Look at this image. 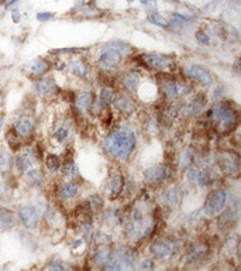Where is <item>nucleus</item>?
<instances>
[{
	"label": "nucleus",
	"instance_id": "nucleus-1",
	"mask_svg": "<svg viewBox=\"0 0 241 271\" xmlns=\"http://www.w3.org/2000/svg\"><path fill=\"white\" fill-rule=\"evenodd\" d=\"M136 143L137 141H136L134 133L129 127H121L106 137V140L103 143V147L111 157L119 160H127L136 149Z\"/></svg>",
	"mask_w": 241,
	"mask_h": 271
},
{
	"label": "nucleus",
	"instance_id": "nucleus-2",
	"mask_svg": "<svg viewBox=\"0 0 241 271\" xmlns=\"http://www.w3.org/2000/svg\"><path fill=\"white\" fill-rule=\"evenodd\" d=\"M130 53V47L126 44H107L103 48L97 64L102 69H111L121 61V58Z\"/></svg>",
	"mask_w": 241,
	"mask_h": 271
},
{
	"label": "nucleus",
	"instance_id": "nucleus-3",
	"mask_svg": "<svg viewBox=\"0 0 241 271\" xmlns=\"http://www.w3.org/2000/svg\"><path fill=\"white\" fill-rule=\"evenodd\" d=\"M212 113L216 116L217 122H220V124H222L226 130L233 129V127L237 124V122H239L237 113H236V110L230 106V103L219 102L214 106V109L212 110Z\"/></svg>",
	"mask_w": 241,
	"mask_h": 271
},
{
	"label": "nucleus",
	"instance_id": "nucleus-4",
	"mask_svg": "<svg viewBox=\"0 0 241 271\" xmlns=\"http://www.w3.org/2000/svg\"><path fill=\"white\" fill-rule=\"evenodd\" d=\"M226 201H227V194L222 189L210 192L206 199V204H204V214L209 216L219 215L224 209Z\"/></svg>",
	"mask_w": 241,
	"mask_h": 271
},
{
	"label": "nucleus",
	"instance_id": "nucleus-5",
	"mask_svg": "<svg viewBox=\"0 0 241 271\" xmlns=\"http://www.w3.org/2000/svg\"><path fill=\"white\" fill-rule=\"evenodd\" d=\"M217 163L220 165V168L226 172V174H237L239 169H240V160L239 156L234 154V153H222L217 159Z\"/></svg>",
	"mask_w": 241,
	"mask_h": 271
},
{
	"label": "nucleus",
	"instance_id": "nucleus-6",
	"mask_svg": "<svg viewBox=\"0 0 241 271\" xmlns=\"http://www.w3.org/2000/svg\"><path fill=\"white\" fill-rule=\"evenodd\" d=\"M19 219L27 229H36L40 220L37 211L33 206H21L19 209Z\"/></svg>",
	"mask_w": 241,
	"mask_h": 271
},
{
	"label": "nucleus",
	"instance_id": "nucleus-7",
	"mask_svg": "<svg viewBox=\"0 0 241 271\" xmlns=\"http://www.w3.org/2000/svg\"><path fill=\"white\" fill-rule=\"evenodd\" d=\"M186 75H188L191 79L197 81V82H200V84H203V85H207V86L213 84V78H212V75L209 74V72L204 69L203 66H200V65L189 66V68L186 69Z\"/></svg>",
	"mask_w": 241,
	"mask_h": 271
},
{
	"label": "nucleus",
	"instance_id": "nucleus-8",
	"mask_svg": "<svg viewBox=\"0 0 241 271\" xmlns=\"http://www.w3.org/2000/svg\"><path fill=\"white\" fill-rule=\"evenodd\" d=\"M145 64L152 69H165L172 65V59L167 55H159V54H148L144 55Z\"/></svg>",
	"mask_w": 241,
	"mask_h": 271
},
{
	"label": "nucleus",
	"instance_id": "nucleus-9",
	"mask_svg": "<svg viewBox=\"0 0 241 271\" xmlns=\"http://www.w3.org/2000/svg\"><path fill=\"white\" fill-rule=\"evenodd\" d=\"M116 254L119 257L121 270H129L134 269V262H136V254L130 247H119L116 250Z\"/></svg>",
	"mask_w": 241,
	"mask_h": 271
},
{
	"label": "nucleus",
	"instance_id": "nucleus-10",
	"mask_svg": "<svg viewBox=\"0 0 241 271\" xmlns=\"http://www.w3.org/2000/svg\"><path fill=\"white\" fill-rule=\"evenodd\" d=\"M34 89L40 96H51L58 91V86L52 78H43L34 84Z\"/></svg>",
	"mask_w": 241,
	"mask_h": 271
},
{
	"label": "nucleus",
	"instance_id": "nucleus-11",
	"mask_svg": "<svg viewBox=\"0 0 241 271\" xmlns=\"http://www.w3.org/2000/svg\"><path fill=\"white\" fill-rule=\"evenodd\" d=\"M167 177V168L164 165H154L144 171V179L147 184H157Z\"/></svg>",
	"mask_w": 241,
	"mask_h": 271
},
{
	"label": "nucleus",
	"instance_id": "nucleus-12",
	"mask_svg": "<svg viewBox=\"0 0 241 271\" xmlns=\"http://www.w3.org/2000/svg\"><path fill=\"white\" fill-rule=\"evenodd\" d=\"M151 253L155 259H159V260H165L171 256L172 253V249L171 246L165 242H155V243L151 244Z\"/></svg>",
	"mask_w": 241,
	"mask_h": 271
},
{
	"label": "nucleus",
	"instance_id": "nucleus-13",
	"mask_svg": "<svg viewBox=\"0 0 241 271\" xmlns=\"http://www.w3.org/2000/svg\"><path fill=\"white\" fill-rule=\"evenodd\" d=\"M14 130L17 134H20L21 137H28L31 136V133L34 131V124L28 119V117H21L17 120V123L14 124Z\"/></svg>",
	"mask_w": 241,
	"mask_h": 271
},
{
	"label": "nucleus",
	"instance_id": "nucleus-14",
	"mask_svg": "<svg viewBox=\"0 0 241 271\" xmlns=\"http://www.w3.org/2000/svg\"><path fill=\"white\" fill-rule=\"evenodd\" d=\"M16 167L19 169L21 174H31L33 171H34V164H33V161L31 159L28 157L27 154H21L19 157H16Z\"/></svg>",
	"mask_w": 241,
	"mask_h": 271
},
{
	"label": "nucleus",
	"instance_id": "nucleus-15",
	"mask_svg": "<svg viewBox=\"0 0 241 271\" xmlns=\"http://www.w3.org/2000/svg\"><path fill=\"white\" fill-rule=\"evenodd\" d=\"M116 108L117 110H120L121 113H126V114H131V113L136 112L137 106L134 105V102L129 99L127 96H121L120 99L116 101Z\"/></svg>",
	"mask_w": 241,
	"mask_h": 271
},
{
	"label": "nucleus",
	"instance_id": "nucleus-16",
	"mask_svg": "<svg viewBox=\"0 0 241 271\" xmlns=\"http://www.w3.org/2000/svg\"><path fill=\"white\" fill-rule=\"evenodd\" d=\"M204 105H206V98H204V95H197L195 99L189 103V106H188V113H189V114H197V113H200L203 110Z\"/></svg>",
	"mask_w": 241,
	"mask_h": 271
},
{
	"label": "nucleus",
	"instance_id": "nucleus-17",
	"mask_svg": "<svg viewBox=\"0 0 241 271\" xmlns=\"http://www.w3.org/2000/svg\"><path fill=\"white\" fill-rule=\"evenodd\" d=\"M78 194V187L75 185L74 182H64L59 187V197L62 199H71Z\"/></svg>",
	"mask_w": 241,
	"mask_h": 271
},
{
	"label": "nucleus",
	"instance_id": "nucleus-18",
	"mask_svg": "<svg viewBox=\"0 0 241 271\" xmlns=\"http://www.w3.org/2000/svg\"><path fill=\"white\" fill-rule=\"evenodd\" d=\"M48 69H49V64L47 61H44L43 58H38V59L33 61L30 64V72L34 75L46 74Z\"/></svg>",
	"mask_w": 241,
	"mask_h": 271
},
{
	"label": "nucleus",
	"instance_id": "nucleus-19",
	"mask_svg": "<svg viewBox=\"0 0 241 271\" xmlns=\"http://www.w3.org/2000/svg\"><path fill=\"white\" fill-rule=\"evenodd\" d=\"M76 103H78V106L82 110H85V112L89 110L93 106V94L92 92H82V94L78 96Z\"/></svg>",
	"mask_w": 241,
	"mask_h": 271
},
{
	"label": "nucleus",
	"instance_id": "nucleus-20",
	"mask_svg": "<svg viewBox=\"0 0 241 271\" xmlns=\"http://www.w3.org/2000/svg\"><path fill=\"white\" fill-rule=\"evenodd\" d=\"M236 223V215L232 209H227L226 212H223L220 217H219V224L222 226L223 229L226 227H232L233 224Z\"/></svg>",
	"mask_w": 241,
	"mask_h": 271
},
{
	"label": "nucleus",
	"instance_id": "nucleus-21",
	"mask_svg": "<svg viewBox=\"0 0 241 271\" xmlns=\"http://www.w3.org/2000/svg\"><path fill=\"white\" fill-rule=\"evenodd\" d=\"M111 253L109 249H100L99 252H96V254H95V263L96 264H99V266H102V267H104L107 263H109V260H110L111 257Z\"/></svg>",
	"mask_w": 241,
	"mask_h": 271
},
{
	"label": "nucleus",
	"instance_id": "nucleus-22",
	"mask_svg": "<svg viewBox=\"0 0 241 271\" xmlns=\"http://www.w3.org/2000/svg\"><path fill=\"white\" fill-rule=\"evenodd\" d=\"M88 65L85 64L84 61H74V62H71V72L75 75H78V76H81V78H85L86 75H88Z\"/></svg>",
	"mask_w": 241,
	"mask_h": 271
},
{
	"label": "nucleus",
	"instance_id": "nucleus-23",
	"mask_svg": "<svg viewBox=\"0 0 241 271\" xmlns=\"http://www.w3.org/2000/svg\"><path fill=\"white\" fill-rule=\"evenodd\" d=\"M121 189H123V178H121L119 174H114V175L111 177L110 181L111 195H113V197L119 195L121 192Z\"/></svg>",
	"mask_w": 241,
	"mask_h": 271
},
{
	"label": "nucleus",
	"instance_id": "nucleus-24",
	"mask_svg": "<svg viewBox=\"0 0 241 271\" xmlns=\"http://www.w3.org/2000/svg\"><path fill=\"white\" fill-rule=\"evenodd\" d=\"M116 98H117V95L110 88H103L100 92V102L103 105H110L116 101Z\"/></svg>",
	"mask_w": 241,
	"mask_h": 271
},
{
	"label": "nucleus",
	"instance_id": "nucleus-25",
	"mask_svg": "<svg viewBox=\"0 0 241 271\" xmlns=\"http://www.w3.org/2000/svg\"><path fill=\"white\" fill-rule=\"evenodd\" d=\"M10 164H11V159L7 151L1 150L0 151V172H7L10 169Z\"/></svg>",
	"mask_w": 241,
	"mask_h": 271
},
{
	"label": "nucleus",
	"instance_id": "nucleus-26",
	"mask_svg": "<svg viewBox=\"0 0 241 271\" xmlns=\"http://www.w3.org/2000/svg\"><path fill=\"white\" fill-rule=\"evenodd\" d=\"M139 84H140L139 75L130 74L124 78V86H126L129 91H136V89H137V86H139Z\"/></svg>",
	"mask_w": 241,
	"mask_h": 271
},
{
	"label": "nucleus",
	"instance_id": "nucleus-27",
	"mask_svg": "<svg viewBox=\"0 0 241 271\" xmlns=\"http://www.w3.org/2000/svg\"><path fill=\"white\" fill-rule=\"evenodd\" d=\"M179 192L176 191V189H171V191H168L167 194H165V201H167L168 205H178L179 204Z\"/></svg>",
	"mask_w": 241,
	"mask_h": 271
},
{
	"label": "nucleus",
	"instance_id": "nucleus-28",
	"mask_svg": "<svg viewBox=\"0 0 241 271\" xmlns=\"http://www.w3.org/2000/svg\"><path fill=\"white\" fill-rule=\"evenodd\" d=\"M148 20L152 23V24H157V26H161V27H167L168 21L162 16H159L158 13H149L148 14Z\"/></svg>",
	"mask_w": 241,
	"mask_h": 271
},
{
	"label": "nucleus",
	"instance_id": "nucleus-29",
	"mask_svg": "<svg viewBox=\"0 0 241 271\" xmlns=\"http://www.w3.org/2000/svg\"><path fill=\"white\" fill-rule=\"evenodd\" d=\"M47 167L51 169V171L55 172V171H58L59 167H61V161H59V159H58L56 156H52V154H51V156L47 157Z\"/></svg>",
	"mask_w": 241,
	"mask_h": 271
},
{
	"label": "nucleus",
	"instance_id": "nucleus-30",
	"mask_svg": "<svg viewBox=\"0 0 241 271\" xmlns=\"http://www.w3.org/2000/svg\"><path fill=\"white\" fill-rule=\"evenodd\" d=\"M200 169L197 168H189L188 169V172H186V177H188V179L192 182V184H197V181H199V177H200Z\"/></svg>",
	"mask_w": 241,
	"mask_h": 271
},
{
	"label": "nucleus",
	"instance_id": "nucleus-31",
	"mask_svg": "<svg viewBox=\"0 0 241 271\" xmlns=\"http://www.w3.org/2000/svg\"><path fill=\"white\" fill-rule=\"evenodd\" d=\"M69 133H68V129L66 127H61L55 131V140L58 143H65V140L68 139Z\"/></svg>",
	"mask_w": 241,
	"mask_h": 271
},
{
	"label": "nucleus",
	"instance_id": "nucleus-32",
	"mask_svg": "<svg viewBox=\"0 0 241 271\" xmlns=\"http://www.w3.org/2000/svg\"><path fill=\"white\" fill-rule=\"evenodd\" d=\"M64 174L69 175V177H72V175L76 174V167H75L72 161H68L65 165H64Z\"/></svg>",
	"mask_w": 241,
	"mask_h": 271
},
{
	"label": "nucleus",
	"instance_id": "nucleus-33",
	"mask_svg": "<svg viewBox=\"0 0 241 271\" xmlns=\"http://www.w3.org/2000/svg\"><path fill=\"white\" fill-rule=\"evenodd\" d=\"M64 269H65V266L59 262V260H54V262L49 263L47 266V270H64Z\"/></svg>",
	"mask_w": 241,
	"mask_h": 271
},
{
	"label": "nucleus",
	"instance_id": "nucleus-34",
	"mask_svg": "<svg viewBox=\"0 0 241 271\" xmlns=\"http://www.w3.org/2000/svg\"><path fill=\"white\" fill-rule=\"evenodd\" d=\"M196 40L200 43V44H209V36L206 34V33H203V31H197L196 33Z\"/></svg>",
	"mask_w": 241,
	"mask_h": 271
},
{
	"label": "nucleus",
	"instance_id": "nucleus-35",
	"mask_svg": "<svg viewBox=\"0 0 241 271\" xmlns=\"http://www.w3.org/2000/svg\"><path fill=\"white\" fill-rule=\"evenodd\" d=\"M193 161V156H192V153L191 151H185L184 153V159H182V163L188 165V164H191Z\"/></svg>",
	"mask_w": 241,
	"mask_h": 271
},
{
	"label": "nucleus",
	"instance_id": "nucleus-36",
	"mask_svg": "<svg viewBox=\"0 0 241 271\" xmlns=\"http://www.w3.org/2000/svg\"><path fill=\"white\" fill-rule=\"evenodd\" d=\"M152 267H154L152 260H144V262L140 264V269H141V270H151Z\"/></svg>",
	"mask_w": 241,
	"mask_h": 271
},
{
	"label": "nucleus",
	"instance_id": "nucleus-37",
	"mask_svg": "<svg viewBox=\"0 0 241 271\" xmlns=\"http://www.w3.org/2000/svg\"><path fill=\"white\" fill-rule=\"evenodd\" d=\"M52 16H54L52 13H38L37 19L40 20V21H47V20L51 19Z\"/></svg>",
	"mask_w": 241,
	"mask_h": 271
},
{
	"label": "nucleus",
	"instance_id": "nucleus-38",
	"mask_svg": "<svg viewBox=\"0 0 241 271\" xmlns=\"http://www.w3.org/2000/svg\"><path fill=\"white\" fill-rule=\"evenodd\" d=\"M141 3L144 4V6H147V7H155V0H141Z\"/></svg>",
	"mask_w": 241,
	"mask_h": 271
},
{
	"label": "nucleus",
	"instance_id": "nucleus-39",
	"mask_svg": "<svg viewBox=\"0 0 241 271\" xmlns=\"http://www.w3.org/2000/svg\"><path fill=\"white\" fill-rule=\"evenodd\" d=\"M11 19L14 23H19L20 21V13L19 10H13V13H11Z\"/></svg>",
	"mask_w": 241,
	"mask_h": 271
},
{
	"label": "nucleus",
	"instance_id": "nucleus-40",
	"mask_svg": "<svg viewBox=\"0 0 241 271\" xmlns=\"http://www.w3.org/2000/svg\"><path fill=\"white\" fill-rule=\"evenodd\" d=\"M174 17L178 20H181L182 23H184V21H189V20H191V17H188V16H182V14H178V13H175V14H174Z\"/></svg>",
	"mask_w": 241,
	"mask_h": 271
},
{
	"label": "nucleus",
	"instance_id": "nucleus-41",
	"mask_svg": "<svg viewBox=\"0 0 241 271\" xmlns=\"http://www.w3.org/2000/svg\"><path fill=\"white\" fill-rule=\"evenodd\" d=\"M3 122H4V114H1V113H0V127L3 126Z\"/></svg>",
	"mask_w": 241,
	"mask_h": 271
},
{
	"label": "nucleus",
	"instance_id": "nucleus-42",
	"mask_svg": "<svg viewBox=\"0 0 241 271\" xmlns=\"http://www.w3.org/2000/svg\"><path fill=\"white\" fill-rule=\"evenodd\" d=\"M16 1H19V0H10L9 3H7V4H6V6H11V4H14V3H16Z\"/></svg>",
	"mask_w": 241,
	"mask_h": 271
},
{
	"label": "nucleus",
	"instance_id": "nucleus-43",
	"mask_svg": "<svg viewBox=\"0 0 241 271\" xmlns=\"http://www.w3.org/2000/svg\"><path fill=\"white\" fill-rule=\"evenodd\" d=\"M1 214H3V211H1V209H0V216H1Z\"/></svg>",
	"mask_w": 241,
	"mask_h": 271
},
{
	"label": "nucleus",
	"instance_id": "nucleus-44",
	"mask_svg": "<svg viewBox=\"0 0 241 271\" xmlns=\"http://www.w3.org/2000/svg\"><path fill=\"white\" fill-rule=\"evenodd\" d=\"M129 1H133V0H129Z\"/></svg>",
	"mask_w": 241,
	"mask_h": 271
}]
</instances>
